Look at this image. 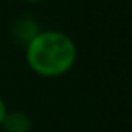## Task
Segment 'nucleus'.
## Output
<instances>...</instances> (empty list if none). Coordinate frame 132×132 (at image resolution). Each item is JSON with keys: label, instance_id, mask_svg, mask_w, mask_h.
<instances>
[{"label": "nucleus", "instance_id": "20e7f679", "mask_svg": "<svg viewBox=\"0 0 132 132\" xmlns=\"http://www.w3.org/2000/svg\"><path fill=\"white\" fill-rule=\"evenodd\" d=\"M7 112H9V109H7V104H5V100H3V97L0 95V126H2L3 117H5Z\"/></svg>", "mask_w": 132, "mask_h": 132}, {"label": "nucleus", "instance_id": "7ed1b4c3", "mask_svg": "<svg viewBox=\"0 0 132 132\" xmlns=\"http://www.w3.org/2000/svg\"><path fill=\"white\" fill-rule=\"evenodd\" d=\"M32 119L22 110H9L3 117L0 129L3 132H32Z\"/></svg>", "mask_w": 132, "mask_h": 132}, {"label": "nucleus", "instance_id": "39448f33", "mask_svg": "<svg viewBox=\"0 0 132 132\" xmlns=\"http://www.w3.org/2000/svg\"><path fill=\"white\" fill-rule=\"evenodd\" d=\"M25 2H29V3H37V2H42V0H25Z\"/></svg>", "mask_w": 132, "mask_h": 132}, {"label": "nucleus", "instance_id": "f257e3e1", "mask_svg": "<svg viewBox=\"0 0 132 132\" xmlns=\"http://www.w3.org/2000/svg\"><path fill=\"white\" fill-rule=\"evenodd\" d=\"M23 48L29 69L45 79H57L69 74L79 59L75 40L62 30L42 29Z\"/></svg>", "mask_w": 132, "mask_h": 132}, {"label": "nucleus", "instance_id": "f03ea898", "mask_svg": "<svg viewBox=\"0 0 132 132\" xmlns=\"http://www.w3.org/2000/svg\"><path fill=\"white\" fill-rule=\"evenodd\" d=\"M40 30H42L40 22L32 15L17 17V19L12 22V27H10V34H12L13 42L22 45V47H25Z\"/></svg>", "mask_w": 132, "mask_h": 132}]
</instances>
